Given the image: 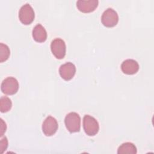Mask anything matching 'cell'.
Returning <instances> with one entry per match:
<instances>
[{
  "mask_svg": "<svg viewBox=\"0 0 154 154\" xmlns=\"http://www.w3.org/2000/svg\"><path fill=\"white\" fill-rule=\"evenodd\" d=\"M8 147V140L6 137H4L1 139L0 141V153H2Z\"/></svg>",
  "mask_w": 154,
  "mask_h": 154,
  "instance_id": "cell-15",
  "label": "cell"
},
{
  "mask_svg": "<svg viewBox=\"0 0 154 154\" xmlns=\"http://www.w3.org/2000/svg\"><path fill=\"white\" fill-rule=\"evenodd\" d=\"M101 22L106 27L111 28L116 26L119 22L117 13L111 8H107L102 15Z\"/></svg>",
  "mask_w": 154,
  "mask_h": 154,
  "instance_id": "cell-4",
  "label": "cell"
},
{
  "mask_svg": "<svg viewBox=\"0 0 154 154\" xmlns=\"http://www.w3.org/2000/svg\"><path fill=\"white\" fill-rule=\"evenodd\" d=\"M137 152L136 146L132 143L126 142L119 146L117 150L118 154H136Z\"/></svg>",
  "mask_w": 154,
  "mask_h": 154,
  "instance_id": "cell-12",
  "label": "cell"
},
{
  "mask_svg": "<svg viewBox=\"0 0 154 154\" xmlns=\"http://www.w3.org/2000/svg\"><path fill=\"white\" fill-rule=\"evenodd\" d=\"M51 50L52 54L57 59H63L66 52V46L64 41L60 38L54 39L51 44Z\"/></svg>",
  "mask_w": 154,
  "mask_h": 154,
  "instance_id": "cell-5",
  "label": "cell"
},
{
  "mask_svg": "<svg viewBox=\"0 0 154 154\" xmlns=\"http://www.w3.org/2000/svg\"><path fill=\"white\" fill-rule=\"evenodd\" d=\"M1 135H0V136L2 137L4 134V133L6 131L7 126H6L5 123L3 121V120L2 119H1Z\"/></svg>",
  "mask_w": 154,
  "mask_h": 154,
  "instance_id": "cell-16",
  "label": "cell"
},
{
  "mask_svg": "<svg viewBox=\"0 0 154 154\" xmlns=\"http://www.w3.org/2000/svg\"><path fill=\"white\" fill-rule=\"evenodd\" d=\"M10 51L8 46L2 43H0V62L5 61L9 58Z\"/></svg>",
  "mask_w": 154,
  "mask_h": 154,
  "instance_id": "cell-14",
  "label": "cell"
},
{
  "mask_svg": "<svg viewBox=\"0 0 154 154\" xmlns=\"http://www.w3.org/2000/svg\"><path fill=\"white\" fill-rule=\"evenodd\" d=\"M11 100L7 96H2L0 99V110L1 112H7L11 108Z\"/></svg>",
  "mask_w": 154,
  "mask_h": 154,
  "instance_id": "cell-13",
  "label": "cell"
},
{
  "mask_svg": "<svg viewBox=\"0 0 154 154\" xmlns=\"http://www.w3.org/2000/svg\"><path fill=\"white\" fill-rule=\"evenodd\" d=\"M64 123L70 133L79 132L81 129V117L75 112H69L65 117Z\"/></svg>",
  "mask_w": 154,
  "mask_h": 154,
  "instance_id": "cell-1",
  "label": "cell"
},
{
  "mask_svg": "<svg viewBox=\"0 0 154 154\" xmlns=\"http://www.w3.org/2000/svg\"><path fill=\"white\" fill-rule=\"evenodd\" d=\"M32 35L35 42L43 43L45 42L47 38V32L41 24H37L32 29Z\"/></svg>",
  "mask_w": 154,
  "mask_h": 154,
  "instance_id": "cell-11",
  "label": "cell"
},
{
  "mask_svg": "<svg viewBox=\"0 0 154 154\" xmlns=\"http://www.w3.org/2000/svg\"><path fill=\"white\" fill-rule=\"evenodd\" d=\"M58 122L57 120L49 116L47 117L42 124V131L46 136H52L55 134L58 129Z\"/></svg>",
  "mask_w": 154,
  "mask_h": 154,
  "instance_id": "cell-7",
  "label": "cell"
},
{
  "mask_svg": "<svg viewBox=\"0 0 154 154\" xmlns=\"http://www.w3.org/2000/svg\"><path fill=\"white\" fill-rule=\"evenodd\" d=\"M1 91L7 95H13L17 93L19 89V82L14 77H7L1 83Z\"/></svg>",
  "mask_w": 154,
  "mask_h": 154,
  "instance_id": "cell-6",
  "label": "cell"
},
{
  "mask_svg": "<svg viewBox=\"0 0 154 154\" xmlns=\"http://www.w3.org/2000/svg\"><path fill=\"white\" fill-rule=\"evenodd\" d=\"M34 17V11L30 4H25L21 7L19 11V18L23 24L26 25L31 24Z\"/></svg>",
  "mask_w": 154,
  "mask_h": 154,
  "instance_id": "cell-3",
  "label": "cell"
},
{
  "mask_svg": "<svg viewBox=\"0 0 154 154\" xmlns=\"http://www.w3.org/2000/svg\"><path fill=\"white\" fill-rule=\"evenodd\" d=\"M76 73L75 66L70 62L62 64L59 69V73L61 77L65 81L72 79Z\"/></svg>",
  "mask_w": 154,
  "mask_h": 154,
  "instance_id": "cell-8",
  "label": "cell"
},
{
  "mask_svg": "<svg viewBox=\"0 0 154 154\" xmlns=\"http://www.w3.org/2000/svg\"><path fill=\"white\" fill-rule=\"evenodd\" d=\"M139 64L133 59H127L121 64L122 71L126 75L135 74L139 70Z\"/></svg>",
  "mask_w": 154,
  "mask_h": 154,
  "instance_id": "cell-10",
  "label": "cell"
},
{
  "mask_svg": "<svg viewBox=\"0 0 154 154\" xmlns=\"http://www.w3.org/2000/svg\"><path fill=\"white\" fill-rule=\"evenodd\" d=\"M83 128L87 135L94 136L99 132V125L95 118L90 115H85L83 118Z\"/></svg>",
  "mask_w": 154,
  "mask_h": 154,
  "instance_id": "cell-2",
  "label": "cell"
},
{
  "mask_svg": "<svg viewBox=\"0 0 154 154\" xmlns=\"http://www.w3.org/2000/svg\"><path fill=\"white\" fill-rule=\"evenodd\" d=\"M97 0H79L76 2V7L79 11L87 13L93 11L98 6Z\"/></svg>",
  "mask_w": 154,
  "mask_h": 154,
  "instance_id": "cell-9",
  "label": "cell"
}]
</instances>
